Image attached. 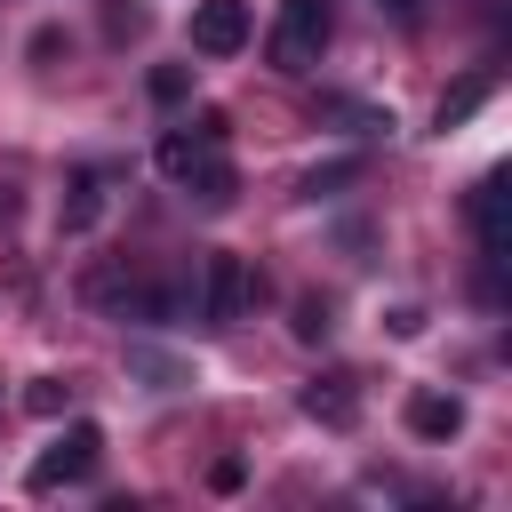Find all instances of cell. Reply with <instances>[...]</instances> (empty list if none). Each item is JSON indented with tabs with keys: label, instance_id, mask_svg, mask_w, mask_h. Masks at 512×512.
I'll use <instances>...</instances> for the list:
<instances>
[{
	"label": "cell",
	"instance_id": "obj_1",
	"mask_svg": "<svg viewBox=\"0 0 512 512\" xmlns=\"http://www.w3.org/2000/svg\"><path fill=\"white\" fill-rule=\"evenodd\" d=\"M328 32H336L328 0H280V16H272V64L280 72H312L320 48H328Z\"/></svg>",
	"mask_w": 512,
	"mask_h": 512
},
{
	"label": "cell",
	"instance_id": "obj_2",
	"mask_svg": "<svg viewBox=\"0 0 512 512\" xmlns=\"http://www.w3.org/2000/svg\"><path fill=\"white\" fill-rule=\"evenodd\" d=\"M248 296H256V280H248V264H240L232 248H208V264H200V296H192V312H200L208 328H232V320L248 312Z\"/></svg>",
	"mask_w": 512,
	"mask_h": 512
},
{
	"label": "cell",
	"instance_id": "obj_3",
	"mask_svg": "<svg viewBox=\"0 0 512 512\" xmlns=\"http://www.w3.org/2000/svg\"><path fill=\"white\" fill-rule=\"evenodd\" d=\"M96 464H104V432H96V424H64V432L48 440V456H32L24 480H32V488H72V480H88Z\"/></svg>",
	"mask_w": 512,
	"mask_h": 512
},
{
	"label": "cell",
	"instance_id": "obj_4",
	"mask_svg": "<svg viewBox=\"0 0 512 512\" xmlns=\"http://www.w3.org/2000/svg\"><path fill=\"white\" fill-rule=\"evenodd\" d=\"M296 408H304L312 424H328V432H352V424H360V376L328 368V376H312V384L296 392Z\"/></svg>",
	"mask_w": 512,
	"mask_h": 512
},
{
	"label": "cell",
	"instance_id": "obj_5",
	"mask_svg": "<svg viewBox=\"0 0 512 512\" xmlns=\"http://www.w3.org/2000/svg\"><path fill=\"white\" fill-rule=\"evenodd\" d=\"M192 48L200 56H240L248 48V0H200L192 8Z\"/></svg>",
	"mask_w": 512,
	"mask_h": 512
},
{
	"label": "cell",
	"instance_id": "obj_6",
	"mask_svg": "<svg viewBox=\"0 0 512 512\" xmlns=\"http://www.w3.org/2000/svg\"><path fill=\"white\" fill-rule=\"evenodd\" d=\"M216 144H224V112H200V128H192V136H184V128H176V136H160V176H176V184H184Z\"/></svg>",
	"mask_w": 512,
	"mask_h": 512
},
{
	"label": "cell",
	"instance_id": "obj_7",
	"mask_svg": "<svg viewBox=\"0 0 512 512\" xmlns=\"http://www.w3.org/2000/svg\"><path fill=\"white\" fill-rule=\"evenodd\" d=\"M464 216H472V240L488 256H504V176H480L472 200H464Z\"/></svg>",
	"mask_w": 512,
	"mask_h": 512
},
{
	"label": "cell",
	"instance_id": "obj_8",
	"mask_svg": "<svg viewBox=\"0 0 512 512\" xmlns=\"http://www.w3.org/2000/svg\"><path fill=\"white\" fill-rule=\"evenodd\" d=\"M408 432L416 440H456L464 432V400L456 392H416L408 400Z\"/></svg>",
	"mask_w": 512,
	"mask_h": 512
},
{
	"label": "cell",
	"instance_id": "obj_9",
	"mask_svg": "<svg viewBox=\"0 0 512 512\" xmlns=\"http://www.w3.org/2000/svg\"><path fill=\"white\" fill-rule=\"evenodd\" d=\"M184 192L200 200V208H232V192H240V176H232V160L224 152H208L192 176H184Z\"/></svg>",
	"mask_w": 512,
	"mask_h": 512
},
{
	"label": "cell",
	"instance_id": "obj_10",
	"mask_svg": "<svg viewBox=\"0 0 512 512\" xmlns=\"http://www.w3.org/2000/svg\"><path fill=\"white\" fill-rule=\"evenodd\" d=\"M96 216H104V176H72V192H64L56 224H64V232H88Z\"/></svg>",
	"mask_w": 512,
	"mask_h": 512
},
{
	"label": "cell",
	"instance_id": "obj_11",
	"mask_svg": "<svg viewBox=\"0 0 512 512\" xmlns=\"http://www.w3.org/2000/svg\"><path fill=\"white\" fill-rule=\"evenodd\" d=\"M488 104V72H472V80H456L448 96H440V128H456V120H472Z\"/></svg>",
	"mask_w": 512,
	"mask_h": 512
},
{
	"label": "cell",
	"instance_id": "obj_12",
	"mask_svg": "<svg viewBox=\"0 0 512 512\" xmlns=\"http://www.w3.org/2000/svg\"><path fill=\"white\" fill-rule=\"evenodd\" d=\"M24 408H32V416H64V408H72V384H64V376H32V384H24Z\"/></svg>",
	"mask_w": 512,
	"mask_h": 512
},
{
	"label": "cell",
	"instance_id": "obj_13",
	"mask_svg": "<svg viewBox=\"0 0 512 512\" xmlns=\"http://www.w3.org/2000/svg\"><path fill=\"white\" fill-rule=\"evenodd\" d=\"M288 328H296L304 344H320V336L336 328V312H328V296H296V320H288Z\"/></svg>",
	"mask_w": 512,
	"mask_h": 512
},
{
	"label": "cell",
	"instance_id": "obj_14",
	"mask_svg": "<svg viewBox=\"0 0 512 512\" xmlns=\"http://www.w3.org/2000/svg\"><path fill=\"white\" fill-rule=\"evenodd\" d=\"M144 88H152V104H184V96H192V72H184V64H152Z\"/></svg>",
	"mask_w": 512,
	"mask_h": 512
},
{
	"label": "cell",
	"instance_id": "obj_15",
	"mask_svg": "<svg viewBox=\"0 0 512 512\" xmlns=\"http://www.w3.org/2000/svg\"><path fill=\"white\" fill-rule=\"evenodd\" d=\"M352 176H360V160H328V168H312L296 192H304V200H328V192H336V184H352Z\"/></svg>",
	"mask_w": 512,
	"mask_h": 512
},
{
	"label": "cell",
	"instance_id": "obj_16",
	"mask_svg": "<svg viewBox=\"0 0 512 512\" xmlns=\"http://www.w3.org/2000/svg\"><path fill=\"white\" fill-rule=\"evenodd\" d=\"M240 480H248V464H240V456H216V464H208V488H216V496H232Z\"/></svg>",
	"mask_w": 512,
	"mask_h": 512
},
{
	"label": "cell",
	"instance_id": "obj_17",
	"mask_svg": "<svg viewBox=\"0 0 512 512\" xmlns=\"http://www.w3.org/2000/svg\"><path fill=\"white\" fill-rule=\"evenodd\" d=\"M384 328H392V336H424V304H392Z\"/></svg>",
	"mask_w": 512,
	"mask_h": 512
},
{
	"label": "cell",
	"instance_id": "obj_18",
	"mask_svg": "<svg viewBox=\"0 0 512 512\" xmlns=\"http://www.w3.org/2000/svg\"><path fill=\"white\" fill-rule=\"evenodd\" d=\"M376 8H384L392 24H416V16H424V0H376Z\"/></svg>",
	"mask_w": 512,
	"mask_h": 512
},
{
	"label": "cell",
	"instance_id": "obj_19",
	"mask_svg": "<svg viewBox=\"0 0 512 512\" xmlns=\"http://www.w3.org/2000/svg\"><path fill=\"white\" fill-rule=\"evenodd\" d=\"M8 208H16V200H8V192H0V216H8Z\"/></svg>",
	"mask_w": 512,
	"mask_h": 512
}]
</instances>
